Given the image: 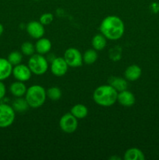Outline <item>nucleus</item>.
Returning <instances> with one entry per match:
<instances>
[{
  "label": "nucleus",
  "mask_w": 159,
  "mask_h": 160,
  "mask_svg": "<svg viewBox=\"0 0 159 160\" xmlns=\"http://www.w3.org/2000/svg\"><path fill=\"white\" fill-rule=\"evenodd\" d=\"M100 31L109 40L115 41L123 37L125 25L123 20L117 16H108L100 24Z\"/></svg>",
  "instance_id": "obj_1"
},
{
  "label": "nucleus",
  "mask_w": 159,
  "mask_h": 160,
  "mask_svg": "<svg viewBox=\"0 0 159 160\" xmlns=\"http://www.w3.org/2000/svg\"><path fill=\"white\" fill-rule=\"evenodd\" d=\"M142 74V70L139 66L131 65L129 66L125 70V78L129 81H135L140 78Z\"/></svg>",
  "instance_id": "obj_12"
},
{
  "label": "nucleus",
  "mask_w": 159,
  "mask_h": 160,
  "mask_svg": "<svg viewBox=\"0 0 159 160\" xmlns=\"http://www.w3.org/2000/svg\"><path fill=\"white\" fill-rule=\"evenodd\" d=\"M26 31L31 38L39 39L43 37L45 34L44 25L40 21H31L26 25Z\"/></svg>",
  "instance_id": "obj_10"
},
{
  "label": "nucleus",
  "mask_w": 159,
  "mask_h": 160,
  "mask_svg": "<svg viewBox=\"0 0 159 160\" xmlns=\"http://www.w3.org/2000/svg\"><path fill=\"white\" fill-rule=\"evenodd\" d=\"M12 107L15 112H24L27 110L28 107H29V105H28L26 98L18 97V98H17L12 102Z\"/></svg>",
  "instance_id": "obj_20"
},
{
  "label": "nucleus",
  "mask_w": 159,
  "mask_h": 160,
  "mask_svg": "<svg viewBox=\"0 0 159 160\" xmlns=\"http://www.w3.org/2000/svg\"><path fill=\"white\" fill-rule=\"evenodd\" d=\"M68 67V64L64 58L57 57L51 61V71L52 74L56 77H62L65 75L67 73Z\"/></svg>",
  "instance_id": "obj_8"
},
{
  "label": "nucleus",
  "mask_w": 159,
  "mask_h": 160,
  "mask_svg": "<svg viewBox=\"0 0 159 160\" xmlns=\"http://www.w3.org/2000/svg\"><path fill=\"white\" fill-rule=\"evenodd\" d=\"M59 127L63 132L67 134L73 133L77 129V119L71 112L64 114L59 120Z\"/></svg>",
  "instance_id": "obj_7"
},
{
  "label": "nucleus",
  "mask_w": 159,
  "mask_h": 160,
  "mask_svg": "<svg viewBox=\"0 0 159 160\" xmlns=\"http://www.w3.org/2000/svg\"><path fill=\"white\" fill-rule=\"evenodd\" d=\"M28 67L32 73L42 75L46 73L48 68V62L46 58L41 54H34L28 61Z\"/></svg>",
  "instance_id": "obj_4"
},
{
  "label": "nucleus",
  "mask_w": 159,
  "mask_h": 160,
  "mask_svg": "<svg viewBox=\"0 0 159 160\" xmlns=\"http://www.w3.org/2000/svg\"><path fill=\"white\" fill-rule=\"evenodd\" d=\"M12 72V65L7 59L0 58V81L7 79Z\"/></svg>",
  "instance_id": "obj_13"
},
{
  "label": "nucleus",
  "mask_w": 159,
  "mask_h": 160,
  "mask_svg": "<svg viewBox=\"0 0 159 160\" xmlns=\"http://www.w3.org/2000/svg\"><path fill=\"white\" fill-rule=\"evenodd\" d=\"M53 20H54V17L52 14L50 12H47V13H44L41 16L39 21L43 25H48L53 21Z\"/></svg>",
  "instance_id": "obj_25"
},
{
  "label": "nucleus",
  "mask_w": 159,
  "mask_h": 160,
  "mask_svg": "<svg viewBox=\"0 0 159 160\" xmlns=\"http://www.w3.org/2000/svg\"><path fill=\"white\" fill-rule=\"evenodd\" d=\"M35 46L32 43L29 42H26L22 44L21 45V52L22 54L27 56H31L35 52Z\"/></svg>",
  "instance_id": "obj_24"
},
{
  "label": "nucleus",
  "mask_w": 159,
  "mask_h": 160,
  "mask_svg": "<svg viewBox=\"0 0 159 160\" xmlns=\"http://www.w3.org/2000/svg\"><path fill=\"white\" fill-rule=\"evenodd\" d=\"M145 156L143 152L137 148H131L126 151L124 154L125 160H143Z\"/></svg>",
  "instance_id": "obj_17"
},
{
  "label": "nucleus",
  "mask_w": 159,
  "mask_h": 160,
  "mask_svg": "<svg viewBox=\"0 0 159 160\" xmlns=\"http://www.w3.org/2000/svg\"><path fill=\"white\" fill-rule=\"evenodd\" d=\"M117 101L121 106H125V107H130L134 105L136 98L132 92L127 90H124L118 92Z\"/></svg>",
  "instance_id": "obj_11"
},
{
  "label": "nucleus",
  "mask_w": 159,
  "mask_h": 160,
  "mask_svg": "<svg viewBox=\"0 0 159 160\" xmlns=\"http://www.w3.org/2000/svg\"><path fill=\"white\" fill-rule=\"evenodd\" d=\"M70 112L76 117V119H84L88 114V109L83 104H76L72 107Z\"/></svg>",
  "instance_id": "obj_19"
},
{
  "label": "nucleus",
  "mask_w": 159,
  "mask_h": 160,
  "mask_svg": "<svg viewBox=\"0 0 159 160\" xmlns=\"http://www.w3.org/2000/svg\"><path fill=\"white\" fill-rule=\"evenodd\" d=\"M91 44L93 48L97 51H101L107 45V38L102 34H98L92 38Z\"/></svg>",
  "instance_id": "obj_18"
},
{
  "label": "nucleus",
  "mask_w": 159,
  "mask_h": 160,
  "mask_svg": "<svg viewBox=\"0 0 159 160\" xmlns=\"http://www.w3.org/2000/svg\"><path fill=\"white\" fill-rule=\"evenodd\" d=\"M46 95L49 99L58 101L62 97V91L58 87H51L46 91Z\"/></svg>",
  "instance_id": "obj_22"
},
{
  "label": "nucleus",
  "mask_w": 159,
  "mask_h": 160,
  "mask_svg": "<svg viewBox=\"0 0 159 160\" xmlns=\"http://www.w3.org/2000/svg\"><path fill=\"white\" fill-rule=\"evenodd\" d=\"M34 1H40V0H34Z\"/></svg>",
  "instance_id": "obj_28"
},
{
  "label": "nucleus",
  "mask_w": 159,
  "mask_h": 160,
  "mask_svg": "<svg viewBox=\"0 0 159 160\" xmlns=\"http://www.w3.org/2000/svg\"><path fill=\"white\" fill-rule=\"evenodd\" d=\"M22 59H23L22 52H20L18 51H13L9 53L7 59L12 66H17L21 62Z\"/></svg>",
  "instance_id": "obj_23"
},
{
  "label": "nucleus",
  "mask_w": 159,
  "mask_h": 160,
  "mask_svg": "<svg viewBox=\"0 0 159 160\" xmlns=\"http://www.w3.org/2000/svg\"><path fill=\"white\" fill-rule=\"evenodd\" d=\"M15 111L7 104H0V128H6L12 124L15 120Z\"/></svg>",
  "instance_id": "obj_5"
},
{
  "label": "nucleus",
  "mask_w": 159,
  "mask_h": 160,
  "mask_svg": "<svg viewBox=\"0 0 159 160\" xmlns=\"http://www.w3.org/2000/svg\"><path fill=\"white\" fill-rule=\"evenodd\" d=\"M98 57V53H97V50H95L94 48V49H88L83 55V62L87 65H91L96 62Z\"/></svg>",
  "instance_id": "obj_21"
},
{
  "label": "nucleus",
  "mask_w": 159,
  "mask_h": 160,
  "mask_svg": "<svg viewBox=\"0 0 159 160\" xmlns=\"http://www.w3.org/2000/svg\"><path fill=\"white\" fill-rule=\"evenodd\" d=\"M9 91L13 96L18 98V97H22L25 95L26 92V88L24 83L17 81L11 84L10 87H9Z\"/></svg>",
  "instance_id": "obj_16"
},
{
  "label": "nucleus",
  "mask_w": 159,
  "mask_h": 160,
  "mask_svg": "<svg viewBox=\"0 0 159 160\" xmlns=\"http://www.w3.org/2000/svg\"><path fill=\"white\" fill-rule=\"evenodd\" d=\"M46 91L41 85H32L26 89L25 98L31 108H39L45 103L46 99Z\"/></svg>",
  "instance_id": "obj_3"
},
{
  "label": "nucleus",
  "mask_w": 159,
  "mask_h": 160,
  "mask_svg": "<svg viewBox=\"0 0 159 160\" xmlns=\"http://www.w3.org/2000/svg\"><path fill=\"white\" fill-rule=\"evenodd\" d=\"M118 92L112 86L101 85L97 88L93 93V99L98 106L109 107L117 102Z\"/></svg>",
  "instance_id": "obj_2"
},
{
  "label": "nucleus",
  "mask_w": 159,
  "mask_h": 160,
  "mask_svg": "<svg viewBox=\"0 0 159 160\" xmlns=\"http://www.w3.org/2000/svg\"><path fill=\"white\" fill-rule=\"evenodd\" d=\"M12 73L17 81L25 82L31 78L32 72L31 71L28 66L20 63L12 68Z\"/></svg>",
  "instance_id": "obj_9"
},
{
  "label": "nucleus",
  "mask_w": 159,
  "mask_h": 160,
  "mask_svg": "<svg viewBox=\"0 0 159 160\" xmlns=\"http://www.w3.org/2000/svg\"><path fill=\"white\" fill-rule=\"evenodd\" d=\"M51 48V43L49 39L41 38L37 40L35 45V49L38 54L45 55L50 52Z\"/></svg>",
  "instance_id": "obj_15"
},
{
  "label": "nucleus",
  "mask_w": 159,
  "mask_h": 160,
  "mask_svg": "<svg viewBox=\"0 0 159 160\" xmlns=\"http://www.w3.org/2000/svg\"><path fill=\"white\" fill-rule=\"evenodd\" d=\"M64 59L70 67H79L83 65V56L80 52L75 48H69L64 53Z\"/></svg>",
  "instance_id": "obj_6"
},
{
  "label": "nucleus",
  "mask_w": 159,
  "mask_h": 160,
  "mask_svg": "<svg viewBox=\"0 0 159 160\" xmlns=\"http://www.w3.org/2000/svg\"><path fill=\"white\" fill-rule=\"evenodd\" d=\"M6 86H5V84H3L2 81H0V100H1L2 98H4L5 95H6Z\"/></svg>",
  "instance_id": "obj_26"
},
{
  "label": "nucleus",
  "mask_w": 159,
  "mask_h": 160,
  "mask_svg": "<svg viewBox=\"0 0 159 160\" xmlns=\"http://www.w3.org/2000/svg\"><path fill=\"white\" fill-rule=\"evenodd\" d=\"M108 84L115 89L118 92L126 90L128 88V82L126 78L120 77H111L108 79Z\"/></svg>",
  "instance_id": "obj_14"
},
{
  "label": "nucleus",
  "mask_w": 159,
  "mask_h": 160,
  "mask_svg": "<svg viewBox=\"0 0 159 160\" xmlns=\"http://www.w3.org/2000/svg\"><path fill=\"white\" fill-rule=\"evenodd\" d=\"M3 31H4V28H3L2 25L1 23H0V36H1L2 34Z\"/></svg>",
  "instance_id": "obj_27"
}]
</instances>
